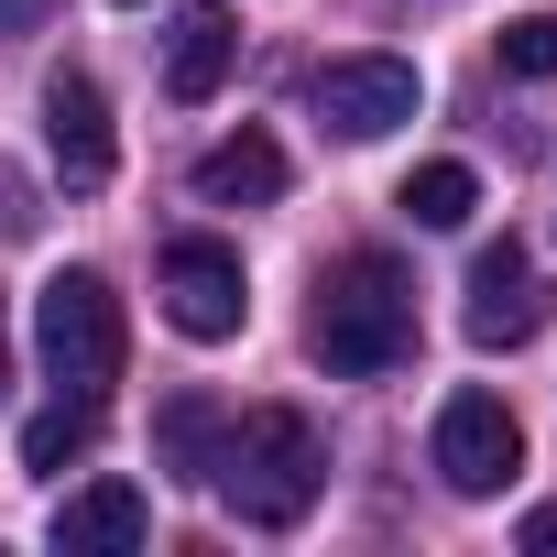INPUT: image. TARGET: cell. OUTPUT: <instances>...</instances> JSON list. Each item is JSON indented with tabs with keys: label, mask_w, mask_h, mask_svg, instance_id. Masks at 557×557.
<instances>
[{
	"label": "cell",
	"mask_w": 557,
	"mask_h": 557,
	"mask_svg": "<svg viewBox=\"0 0 557 557\" xmlns=\"http://www.w3.org/2000/svg\"><path fill=\"white\" fill-rule=\"evenodd\" d=\"M307 339H318V361L350 372V383L405 372V361H416V273H405L394 251H350V262H329Z\"/></svg>",
	"instance_id": "cell-2"
},
{
	"label": "cell",
	"mask_w": 557,
	"mask_h": 557,
	"mask_svg": "<svg viewBox=\"0 0 557 557\" xmlns=\"http://www.w3.org/2000/svg\"><path fill=\"white\" fill-rule=\"evenodd\" d=\"M121 12H132V0H121Z\"/></svg>",
	"instance_id": "cell-19"
},
{
	"label": "cell",
	"mask_w": 557,
	"mask_h": 557,
	"mask_svg": "<svg viewBox=\"0 0 557 557\" xmlns=\"http://www.w3.org/2000/svg\"><path fill=\"white\" fill-rule=\"evenodd\" d=\"M208 492L240 513V524H307V503L329 492V437L307 405H251L219 426V470Z\"/></svg>",
	"instance_id": "cell-1"
},
{
	"label": "cell",
	"mask_w": 557,
	"mask_h": 557,
	"mask_svg": "<svg viewBox=\"0 0 557 557\" xmlns=\"http://www.w3.org/2000/svg\"><path fill=\"white\" fill-rule=\"evenodd\" d=\"M394 208H405V219H416V230H459V219H470V208H481V175H470V164H416V175H405V197H394Z\"/></svg>",
	"instance_id": "cell-13"
},
{
	"label": "cell",
	"mask_w": 557,
	"mask_h": 557,
	"mask_svg": "<svg viewBox=\"0 0 557 557\" xmlns=\"http://www.w3.org/2000/svg\"><path fill=\"white\" fill-rule=\"evenodd\" d=\"M513 470H524L513 405H503V394H448V405H437V481H448L459 503H492Z\"/></svg>",
	"instance_id": "cell-5"
},
{
	"label": "cell",
	"mask_w": 557,
	"mask_h": 557,
	"mask_svg": "<svg viewBox=\"0 0 557 557\" xmlns=\"http://www.w3.org/2000/svg\"><path fill=\"white\" fill-rule=\"evenodd\" d=\"M524 546H535V557H557V503H546V513H524Z\"/></svg>",
	"instance_id": "cell-17"
},
{
	"label": "cell",
	"mask_w": 557,
	"mask_h": 557,
	"mask_svg": "<svg viewBox=\"0 0 557 557\" xmlns=\"http://www.w3.org/2000/svg\"><path fill=\"white\" fill-rule=\"evenodd\" d=\"M55 23V0H0V45H12V34H45Z\"/></svg>",
	"instance_id": "cell-16"
},
{
	"label": "cell",
	"mask_w": 557,
	"mask_h": 557,
	"mask_svg": "<svg viewBox=\"0 0 557 557\" xmlns=\"http://www.w3.org/2000/svg\"><path fill=\"white\" fill-rule=\"evenodd\" d=\"M416 99H426V77H416L405 55H329V66L307 77V110H318V132H339V143H383V132H405Z\"/></svg>",
	"instance_id": "cell-4"
},
{
	"label": "cell",
	"mask_w": 557,
	"mask_h": 557,
	"mask_svg": "<svg viewBox=\"0 0 557 557\" xmlns=\"http://www.w3.org/2000/svg\"><path fill=\"white\" fill-rule=\"evenodd\" d=\"M503 66H513V77H557V12L503 23Z\"/></svg>",
	"instance_id": "cell-15"
},
{
	"label": "cell",
	"mask_w": 557,
	"mask_h": 557,
	"mask_svg": "<svg viewBox=\"0 0 557 557\" xmlns=\"http://www.w3.org/2000/svg\"><path fill=\"white\" fill-rule=\"evenodd\" d=\"M45 153H55V175H66V197H99L110 175H121V132H110V99H99V77H45Z\"/></svg>",
	"instance_id": "cell-7"
},
{
	"label": "cell",
	"mask_w": 557,
	"mask_h": 557,
	"mask_svg": "<svg viewBox=\"0 0 557 557\" xmlns=\"http://www.w3.org/2000/svg\"><path fill=\"white\" fill-rule=\"evenodd\" d=\"M197 197H208V208H273V197H285V143H273V132L208 143V153H197Z\"/></svg>",
	"instance_id": "cell-11"
},
{
	"label": "cell",
	"mask_w": 557,
	"mask_h": 557,
	"mask_svg": "<svg viewBox=\"0 0 557 557\" xmlns=\"http://www.w3.org/2000/svg\"><path fill=\"white\" fill-rule=\"evenodd\" d=\"M0 394H12V329H0Z\"/></svg>",
	"instance_id": "cell-18"
},
{
	"label": "cell",
	"mask_w": 557,
	"mask_h": 557,
	"mask_svg": "<svg viewBox=\"0 0 557 557\" xmlns=\"http://www.w3.org/2000/svg\"><path fill=\"white\" fill-rule=\"evenodd\" d=\"M121 350H132V329H121V296H110V273H55V285L34 296V361H45V383L55 394H77V405H110V383H121Z\"/></svg>",
	"instance_id": "cell-3"
},
{
	"label": "cell",
	"mask_w": 557,
	"mask_h": 557,
	"mask_svg": "<svg viewBox=\"0 0 557 557\" xmlns=\"http://www.w3.org/2000/svg\"><path fill=\"white\" fill-rule=\"evenodd\" d=\"M88 437H99V405H77V394H55V405H45V416L23 426V470H66V459H77Z\"/></svg>",
	"instance_id": "cell-14"
},
{
	"label": "cell",
	"mask_w": 557,
	"mask_h": 557,
	"mask_svg": "<svg viewBox=\"0 0 557 557\" xmlns=\"http://www.w3.org/2000/svg\"><path fill=\"white\" fill-rule=\"evenodd\" d=\"M230 55H240V34H230V0H186V12H175V34H164V88L197 110V99H219Z\"/></svg>",
	"instance_id": "cell-10"
},
{
	"label": "cell",
	"mask_w": 557,
	"mask_h": 557,
	"mask_svg": "<svg viewBox=\"0 0 557 557\" xmlns=\"http://www.w3.org/2000/svg\"><path fill=\"white\" fill-rule=\"evenodd\" d=\"M164 318H175L197 350L240 339V318H251V273H240L230 240H164Z\"/></svg>",
	"instance_id": "cell-6"
},
{
	"label": "cell",
	"mask_w": 557,
	"mask_h": 557,
	"mask_svg": "<svg viewBox=\"0 0 557 557\" xmlns=\"http://www.w3.org/2000/svg\"><path fill=\"white\" fill-rule=\"evenodd\" d=\"M143 535H153V503H143L132 481H88V492L55 503V546H66V557H132Z\"/></svg>",
	"instance_id": "cell-9"
},
{
	"label": "cell",
	"mask_w": 557,
	"mask_h": 557,
	"mask_svg": "<svg viewBox=\"0 0 557 557\" xmlns=\"http://www.w3.org/2000/svg\"><path fill=\"white\" fill-rule=\"evenodd\" d=\"M219 426H230V416H219L208 394H175V405L153 416V448H164V470H175V481H208V470H219Z\"/></svg>",
	"instance_id": "cell-12"
},
{
	"label": "cell",
	"mask_w": 557,
	"mask_h": 557,
	"mask_svg": "<svg viewBox=\"0 0 557 557\" xmlns=\"http://www.w3.org/2000/svg\"><path fill=\"white\" fill-rule=\"evenodd\" d=\"M535 273H524V251L513 240H492L481 262H470V307H459V329H470V350H513V339H535Z\"/></svg>",
	"instance_id": "cell-8"
}]
</instances>
